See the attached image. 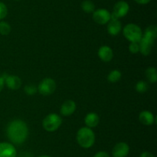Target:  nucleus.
<instances>
[{
    "mask_svg": "<svg viewBox=\"0 0 157 157\" xmlns=\"http://www.w3.org/2000/svg\"><path fill=\"white\" fill-rule=\"evenodd\" d=\"M149 89V85L147 82L140 81L136 85V90L140 93H144L147 92Z\"/></svg>",
    "mask_w": 157,
    "mask_h": 157,
    "instance_id": "4be33fe9",
    "label": "nucleus"
},
{
    "mask_svg": "<svg viewBox=\"0 0 157 157\" xmlns=\"http://www.w3.org/2000/svg\"><path fill=\"white\" fill-rule=\"evenodd\" d=\"M129 50L133 54H136L138 52H140L139 42H130L129 46Z\"/></svg>",
    "mask_w": 157,
    "mask_h": 157,
    "instance_id": "393cba45",
    "label": "nucleus"
},
{
    "mask_svg": "<svg viewBox=\"0 0 157 157\" xmlns=\"http://www.w3.org/2000/svg\"><path fill=\"white\" fill-rule=\"evenodd\" d=\"M123 33L124 37L130 42H139L143 36L142 29L139 26L133 23H130L124 26Z\"/></svg>",
    "mask_w": 157,
    "mask_h": 157,
    "instance_id": "7ed1b4c3",
    "label": "nucleus"
},
{
    "mask_svg": "<svg viewBox=\"0 0 157 157\" xmlns=\"http://www.w3.org/2000/svg\"><path fill=\"white\" fill-rule=\"evenodd\" d=\"M38 157H52V156H50V155H39V156H38Z\"/></svg>",
    "mask_w": 157,
    "mask_h": 157,
    "instance_id": "c756f323",
    "label": "nucleus"
},
{
    "mask_svg": "<svg viewBox=\"0 0 157 157\" xmlns=\"http://www.w3.org/2000/svg\"><path fill=\"white\" fill-rule=\"evenodd\" d=\"M100 118L98 115L94 112H90L84 118V123L88 128H94L98 125Z\"/></svg>",
    "mask_w": 157,
    "mask_h": 157,
    "instance_id": "dca6fc26",
    "label": "nucleus"
},
{
    "mask_svg": "<svg viewBox=\"0 0 157 157\" xmlns=\"http://www.w3.org/2000/svg\"><path fill=\"white\" fill-rule=\"evenodd\" d=\"M81 9L86 13H93L95 10V6L93 2L85 0L81 3Z\"/></svg>",
    "mask_w": 157,
    "mask_h": 157,
    "instance_id": "f3484780",
    "label": "nucleus"
},
{
    "mask_svg": "<svg viewBox=\"0 0 157 157\" xmlns=\"http://www.w3.org/2000/svg\"><path fill=\"white\" fill-rule=\"evenodd\" d=\"M29 135L27 124L21 119H15L9 123L7 127L8 139L16 145L25 143Z\"/></svg>",
    "mask_w": 157,
    "mask_h": 157,
    "instance_id": "f257e3e1",
    "label": "nucleus"
},
{
    "mask_svg": "<svg viewBox=\"0 0 157 157\" xmlns=\"http://www.w3.org/2000/svg\"><path fill=\"white\" fill-rule=\"evenodd\" d=\"M11 26L6 22H0V34L2 35H7L10 33Z\"/></svg>",
    "mask_w": 157,
    "mask_h": 157,
    "instance_id": "412c9836",
    "label": "nucleus"
},
{
    "mask_svg": "<svg viewBox=\"0 0 157 157\" xmlns=\"http://www.w3.org/2000/svg\"><path fill=\"white\" fill-rule=\"evenodd\" d=\"M8 14V9L6 4L0 2V20L3 19L6 17Z\"/></svg>",
    "mask_w": 157,
    "mask_h": 157,
    "instance_id": "5701e85b",
    "label": "nucleus"
},
{
    "mask_svg": "<svg viewBox=\"0 0 157 157\" xmlns=\"http://www.w3.org/2000/svg\"><path fill=\"white\" fill-rule=\"evenodd\" d=\"M16 149L12 143H0V157H16Z\"/></svg>",
    "mask_w": 157,
    "mask_h": 157,
    "instance_id": "6e6552de",
    "label": "nucleus"
},
{
    "mask_svg": "<svg viewBox=\"0 0 157 157\" xmlns=\"http://www.w3.org/2000/svg\"><path fill=\"white\" fill-rule=\"evenodd\" d=\"M5 83L6 86L12 90L18 89L21 87V81L17 75H8L5 78Z\"/></svg>",
    "mask_w": 157,
    "mask_h": 157,
    "instance_id": "ddd939ff",
    "label": "nucleus"
},
{
    "mask_svg": "<svg viewBox=\"0 0 157 157\" xmlns=\"http://www.w3.org/2000/svg\"><path fill=\"white\" fill-rule=\"evenodd\" d=\"M108 22V26H107L108 33L111 35H118L121 31V23L119 19H110Z\"/></svg>",
    "mask_w": 157,
    "mask_h": 157,
    "instance_id": "2eb2a0df",
    "label": "nucleus"
},
{
    "mask_svg": "<svg viewBox=\"0 0 157 157\" xmlns=\"http://www.w3.org/2000/svg\"><path fill=\"white\" fill-rule=\"evenodd\" d=\"M130 152L128 144L124 142L117 143L112 150L113 157H127Z\"/></svg>",
    "mask_w": 157,
    "mask_h": 157,
    "instance_id": "1a4fd4ad",
    "label": "nucleus"
},
{
    "mask_svg": "<svg viewBox=\"0 0 157 157\" xmlns=\"http://www.w3.org/2000/svg\"><path fill=\"white\" fill-rule=\"evenodd\" d=\"M5 85V79L2 76H0V92L2 90V89L4 88Z\"/></svg>",
    "mask_w": 157,
    "mask_h": 157,
    "instance_id": "c85d7f7f",
    "label": "nucleus"
},
{
    "mask_svg": "<svg viewBox=\"0 0 157 157\" xmlns=\"http://www.w3.org/2000/svg\"><path fill=\"white\" fill-rule=\"evenodd\" d=\"M56 89L55 80L51 78H45L39 83L38 91L43 95H49L53 93Z\"/></svg>",
    "mask_w": 157,
    "mask_h": 157,
    "instance_id": "423d86ee",
    "label": "nucleus"
},
{
    "mask_svg": "<svg viewBox=\"0 0 157 157\" xmlns=\"http://www.w3.org/2000/svg\"><path fill=\"white\" fill-rule=\"evenodd\" d=\"M139 120L142 124L146 126H151L154 123L155 117L150 111H143L139 115Z\"/></svg>",
    "mask_w": 157,
    "mask_h": 157,
    "instance_id": "4468645a",
    "label": "nucleus"
},
{
    "mask_svg": "<svg viewBox=\"0 0 157 157\" xmlns=\"http://www.w3.org/2000/svg\"><path fill=\"white\" fill-rule=\"evenodd\" d=\"M62 119L56 113H51L43 119V128L48 132H54L61 126Z\"/></svg>",
    "mask_w": 157,
    "mask_h": 157,
    "instance_id": "20e7f679",
    "label": "nucleus"
},
{
    "mask_svg": "<svg viewBox=\"0 0 157 157\" xmlns=\"http://www.w3.org/2000/svg\"><path fill=\"white\" fill-rule=\"evenodd\" d=\"M77 142L84 149L92 147L95 143V134L90 128L82 127L77 132Z\"/></svg>",
    "mask_w": 157,
    "mask_h": 157,
    "instance_id": "f03ea898",
    "label": "nucleus"
},
{
    "mask_svg": "<svg viewBox=\"0 0 157 157\" xmlns=\"http://www.w3.org/2000/svg\"><path fill=\"white\" fill-rule=\"evenodd\" d=\"M130 10L129 4L125 1H119L113 6V10L110 13V19H119L120 18L124 17Z\"/></svg>",
    "mask_w": 157,
    "mask_h": 157,
    "instance_id": "39448f33",
    "label": "nucleus"
},
{
    "mask_svg": "<svg viewBox=\"0 0 157 157\" xmlns=\"http://www.w3.org/2000/svg\"><path fill=\"white\" fill-rule=\"evenodd\" d=\"M121 78V72L117 69H114V70L111 71L109 73L108 76H107V79L110 81V83H116V82L119 81Z\"/></svg>",
    "mask_w": 157,
    "mask_h": 157,
    "instance_id": "aec40b11",
    "label": "nucleus"
},
{
    "mask_svg": "<svg viewBox=\"0 0 157 157\" xmlns=\"http://www.w3.org/2000/svg\"><path fill=\"white\" fill-rule=\"evenodd\" d=\"M144 35V36L147 37V38H150L155 41L157 35V27L156 26H154V25L150 26L149 27L147 28Z\"/></svg>",
    "mask_w": 157,
    "mask_h": 157,
    "instance_id": "a211bd4d",
    "label": "nucleus"
},
{
    "mask_svg": "<svg viewBox=\"0 0 157 157\" xmlns=\"http://www.w3.org/2000/svg\"><path fill=\"white\" fill-rule=\"evenodd\" d=\"M154 42V40L147 38L143 35L142 38L139 42L140 52H141V54H143L144 55H148L151 52Z\"/></svg>",
    "mask_w": 157,
    "mask_h": 157,
    "instance_id": "9d476101",
    "label": "nucleus"
},
{
    "mask_svg": "<svg viewBox=\"0 0 157 157\" xmlns=\"http://www.w3.org/2000/svg\"><path fill=\"white\" fill-rule=\"evenodd\" d=\"M15 1H20V0H15Z\"/></svg>",
    "mask_w": 157,
    "mask_h": 157,
    "instance_id": "7c9ffc66",
    "label": "nucleus"
},
{
    "mask_svg": "<svg viewBox=\"0 0 157 157\" xmlns=\"http://www.w3.org/2000/svg\"><path fill=\"white\" fill-rule=\"evenodd\" d=\"M98 56L102 61L106 62L111 61L113 57V50L111 48L107 46H101L98 50Z\"/></svg>",
    "mask_w": 157,
    "mask_h": 157,
    "instance_id": "9b49d317",
    "label": "nucleus"
},
{
    "mask_svg": "<svg viewBox=\"0 0 157 157\" xmlns=\"http://www.w3.org/2000/svg\"><path fill=\"white\" fill-rule=\"evenodd\" d=\"M146 76L151 83H155L157 81V71L155 68L150 67L146 70Z\"/></svg>",
    "mask_w": 157,
    "mask_h": 157,
    "instance_id": "6ab92c4d",
    "label": "nucleus"
},
{
    "mask_svg": "<svg viewBox=\"0 0 157 157\" xmlns=\"http://www.w3.org/2000/svg\"><path fill=\"white\" fill-rule=\"evenodd\" d=\"M136 3L138 4H140V5H146V4H148L151 0H134Z\"/></svg>",
    "mask_w": 157,
    "mask_h": 157,
    "instance_id": "cd10ccee",
    "label": "nucleus"
},
{
    "mask_svg": "<svg viewBox=\"0 0 157 157\" xmlns=\"http://www.w3.org/2000/svg\"><path fill=\"white\" fill-rule=\"evenodd\" d=\"M37 91H38V89L35 86H33V85H28V86L25 87V92L27 95H34L35 93H36Z\"/></svg>",
    "mask_w": 157,
    "mask_h": 157,
    "instance_id": "b1692460",
    "label": "nucleus"
},
{
    "mask_svg": "<svg viewBox=\"0 0 157 157\" xmlns=\"http://www.w3.org/2000/svg\"><path fill=\"white\" fill-rule=\"evenodd\" d=\"M94 157H110V155L107 153L105 151H100V152H97Z\"/></svg>",
    "mask_w": 157,
    "mask_h": 157,
    "instance_id": "a878e982",
    "label": "nucleus"
},
{
    "mask_svg": "<svg viewBox=\"0 0 157 157\" xmlns=\"http://www.w3.org/2000/svg\"><path fill=\"white\" fill-rule=\"evenodd\" d=\"M76 109V103L73 100H67L61 107V114L64 116H69L75 112Z\"/></svg>",
    "mask_w": 157,
    "mask_h": 157,
    "instance_id": "f8f14e48",
    "label": "nucleus"
},
{
    "mask_svg": "<svg viewBox=\"0 0 157 157\" xmlns=\"http://www.w3.org/2000/svg\"><path fill=\"white\" fill-rule=\"evenodd\" d=\"M140 157H155L153 154L150 152H144L140 154Z\"/></svg>",
    "mask_w": 157,
    "mask_h": 157,
    "instance_id": "bb28decb",
    "label": "nucleus"
},
{
    "mask_svg": "<svg viewBox=\"0 0 157 157\" xmlns=\"http://www.w3.org/2000/svg\"><path fill=\"white\" fill-rule=\"evenodd\" d=\"M93 19L99 25H105L110 20V12L105 9H99L93 12Z\"/></svg>",
    "mask_w": 157,
    "mask_h": 157,
    "instance_id": "0eeeda50",
    "label": "nucleus"
}]
</instances>
